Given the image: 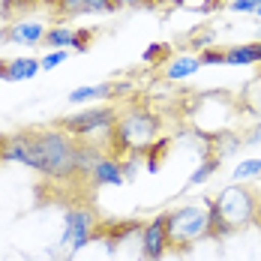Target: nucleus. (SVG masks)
<instances>
[{
  "mask_svg": "<svg viewBox=\"0 0 261 261\" xmlns=\"http://www.w3.org/2000/svg\"><path fill=\"white\" fill-rule=\"evenodd\" d=\"M90 240H96V213L90 207H66L63 213V234L57 240L60 249L81 252Z\"/></svg>",
  "mask_w": 261,
  "mask_h": 261,
  "instance_id": "423d86ee",
  "label": "nucleus"
},
{
  "mask_svg": "<svg viewBox=\"0 0 261 261\" xmlns=\"http://www.w3.org/2000/svg\"><path fill=\"white\" fill-rule=\"evenodd\" d=\"M165 3H168V0H153V6H165Z\"/></svg>",
  "mask_w": 261,
  "mask_h": 261,
  "instance_id": "473e14b6",
  "label": "nucleus"
},
{
  "mask_svg": "<svg viewBox=\"0 0 261 261\" xmlns=\"http://www.w3.org/2000/svg\"><path fill=\"white\" fill-rule=\"evenodd\" d=\"M105 6H108V12H117V9H123V6H120V0H105Z\"/></svg>",
  "mask_w": 261,
  "mask_h": 261,
  "instance_id": "c85d7f7f",
  "label": "nucleus"
},
{
  "mask_svg": "<svg viewBox=\"0 0 261 261\" xmlns=\"http://www.w3.org/2000/svg\"><path fill=\"white\" fill-rule=\"evenodd\" d=\"M198 69H201V57L186 51V54L171 57V60L162 66V79L165 81H186V79H192Z\"/></svg>",
  "mask_w": 261,
  "mask_h": 261,
  "instance_id": "f8f14e48",
  "label": "nucleus"
},
{
  "mask_svg": "<svg viewBox=\"0 0 261 261\" xmlns=\"http://www.w3.org/2000/svg\"><path fill=\"white\" fill-rule=\"evenodd\" d=\"M120 6H132V9H138V6H153V0H120Z\"/></svg>",
  "mask_w": 261,
  "mask_h": 261,
  "instance_id": "bb28decb",
  "label": "nucleus"
},
{
  "mask_svg": "<svg viewBox=\"0 0 261 261\" xmlns=\"http://www.w3.org/2000/svg\"><path fill=\"white\" fill-rule=\"evenodd\" d=\"M159 129H162V120L153 111H147L141 105H132V108L117 114V123L105 135L108 138L105 150H108V156H114V159L141 156L156 141Z\"/></svg>",
  "mask_w": 261,
  "mask_h": 261,
  "instance_id": "7ed1b4c3",
  "label": "nucleus"
},
{
  "mask_svg": "<svg viewBox=\"0 0 261 261\" xmlns=\"http://www.w3.org/2000/svg\"><path fill=\"white\" fill-rule=\"evenodd\" d=\"M117 108L114 105H90L79 114H69V117H60L57 126L63 132H69L72 138H93L99 132H111V126L117 123Z\"/></svg>",
  "mask_w": 261,
  "mask_h": 261,
  "instance_id": "39448f33",
  "label": "nucleus"
},
{
  "mask_svg": "<svg viewBox=\"0 0 261 261\" xmlns=\"http://www.w3.org/2000/svg\"><path fill=\"white\" fill-rule=\"evenodd\" d=\"M219 159H222L219 153H213V156H204V159H201V162H198V168L189 174V180H186V189H189V186H201V183H207L210 177L219 171Z\"/></svg>",
  "mask_w": 261,
  "mask_h": 261,
  "instance_id": "dca6fc26",
  "label": "nucleus"
},
{
  "mask_svg": "<svg viewBox=\"0 0 261 261\" xmlns=\"http://www.w3.org/2000/svg\"><path fill=\"white\" fill-rule=\"evenodd\" d=\"M252 177H261V156H252V159H243L234 165V180L243 183V180H252Z\"/></svg>",
  "mask_w": 261,
  "mask_h": 261,
  "instance_id": "a211bd4d",
  "label": "nucleus"
},
{
  "mask_svg": "<svg viewBox=\"0 0 261 261\" xmlns=\"http://www.w3.org/2000/svg\"><path fill=\"white\" fill-rule=\"evenodd\" d=\"M27 132L30 168L48 180H75L79 177V141L60 126H33Z\"/></svg>",
  "mask_w": 261,
  "mask_h": 261,
  "instance_id": "f257e3e1",
  "label": "nucleus"
},
{
  "mask_svg": "<svg viewBox=\"0 0 261 261\" xmlns=\"http://www.w3.org/2000/svg\"><path fill=\"white\" fill-rule=\"evenodd\" d=\"M204 204H207V237L213 240H225L228 234L261 222V195L243 183L225 186L216 198H207Z\"/></svg>",
  "mask_w": 261,
  "mask_h": 261,
  "instance_id": "f03ea898",
  "label": "nucleus"
},
{
  "mask_svg": "<svg viewBox=\"0 0 261 261\" xmlns=\"http://www.w3.org/2000/svg\"><path fill=\"white\" fill-rule=\"evenodd\" d=\"M69 60V51L66 48H57V51H45L42 57H39V63H42V72H51V69H57V66H63Z\"/></svg>",
  "mask_w": 261,
  "mask_h": 261,
  "instance_id": "aec40b11",
  "label": "nucleus"
},
{
  "mask_svg": "<svg viewBox=\"0 0 261 261\" xmlns=\"http://www.w3.org/2000/svg\"><path fill=\"white\" fill-rule=\"evenodd\" d=\"M258 141H261V126H255V129L246 135V141H243V144H258Z\"/></svg>",
  "mask_w": 261,
  "mask_h": 261,
  "instance_id": "cd10ccee",
  "label": "nucleus"
},
{
  "mask_svg": "<svg viewBox=\"0 0 261 261\" xmlns=\"http://www.w3.org/2000/svg\"><path fill=\"white\" fill-rule=\"evenodd\" d=\"M123 162V177L126 180H132L135 177V171H138V162H135V156H126V159H120Z\"/></svg>",
  "mask_w": 261,
  "mask_h": 261,
  "instance_id": "393cba45",
  "label": "nucleus"
},
{
  "mask_svg": "<svg viewBox=\"0 0 261 261\" xmlns=\"http://www.w3.org/2000/svg\"><path fill=\"white\" fill-rule=\"evenodd\" d=\"M33 6H42V0H15V12H21V9H33Z\"/></svg>",
  "mask_w": 261,
  "mask_h": 261,
  "instance_id": "a878e982",
  "label": "nucleus"
},
{
  "mask_svg": "<svg viewBox=\"0 0 261 261\" xmlns=\"http://www.w3.org/2000/svg\"><path fill=\"white\" fill-rule=\"evenodd\" d=\"M87 183H90V186H123V183H126V177H123V162L105 153V156L93 165Z\"/></svg>",
  "mask_w": 261,
  "mask_h": 261,
  "instance_id": "9b49d317",
  "label": "nucleus"
},
{
  "mask_svg": "<svg viewBox=\"0 0 261 261\" xmlns=\"http://www.w3.org/2000/svg\"><path fill=\"white\" fill-rule=\"evenodd\" d=\"M258 225H261V222H258Z\"/></svg>",
  "mask_w": 261,
  "mask_h": 261,
  "instance_id": "f704fd0d",
  "label": "nucleus"
},
{
  "mask_svg": "<svg viewBox=\"0 0 261 261\" xmlns=\"http://www.w3.org/2000/svg\"><path fill=\"white\" fill-rule=\"evenodd\" d=\"M39 72H42L39 57H30V54H24V57H12V60H9V66H6V79H3V81L21 84V81L36 79Z\"/></svg>",
  "mask_w": 261,
  "mask_h": 261,
  "instance_id": "ddd939ff",
  "label": "nucleus"
},
{
  "mask_svg": "<svg viewBox=\"0 0 261 261\" xmlns=\"http://www.w3.org/2000/svg\"><path fill=\"white\" fill-rule=\"evenodd\" d=\"M168 51H171V48H168L165 42H153L147 51L141 54V60H144V63H162V66H165V57H168Z\"/></svg>",
  "mask_w": 261,
  "mask_h": 261,
  "instance_id": "412c9836",
  "label": "nucleus"
},
{
  "mask_svg": "<svg viewBox=\"0 0 261 261\" xmlns=\"http://www.w3.org/2000/svg\"><path fill=\"white\" fill-rule=\"evenodd\" d=\"M45 30L48 27L42 21H9L6 24V42L9 45H42Z\"/></svg>",
  "mask_w": 261,
  "mask_h": 261,
  "instance_id": "9d476101",
  "label": "nucleus"
},
{
  "mask_svg": "<svg viewBox=\"0 0 261 261\" xmlns=\"http://www.w3.org/2000/svg\"><path fill=\"white\" fill-rule=\"evenodd\" d=\"M255 18H261V6H258V9H255Z\"/></svg>",
  "mask_w": 261,
  "mask_h": 261,
  "instance_id": "72a5a7b5",
  "label": "nucleus"
},
{
  "mask_svg": "<svg viewBox=\"0 0 261 261\" xmlns=\"http://www.w3.org/2000/svg\"><path fill=\"white\" fill-rule=\"evenodd\" d=\"M135 231H141V225L138 222H120V225H111L108 231H105V237L111 240V243H120V240H126V234H135Z\"/></svg>",
  "mask_w": 261,
  "mask_h": 261,
  "instance_id": "6ab92c4d",
  "label": "nucleus"
},
{
  "mask_svg": "<svg viewBox=\"0 0 261 261\" xmlns=\"http://www.w3.org/2000/svg\"><path fill=\"white\" fill-rule=\"evenodd\" d=\"M141 240V255L147 261H159L168 252V231H165V213H159L153 219H147L138 231Z\"/></svg>",
  "mask_w": 261,
  "mask_h": 261,
  "instance_id": "6e6552de",
  "label": "nucleus"
},
{
  "mask_svg": "<svg viewBox=\"0 0 261 261\" xmlns=\"http://www.w3.org/2000/svg\"><path fill=\"white\" fill-rule=\"evenodd\" d=\"M168 147H171V141H168V138H156V141L141 153V156L147 159V171H150V174H156V171H159V159L168 153Z\"/></svg>",
  "mask_w": 261,
  "mask_h": 261,
  "instance_id": "f3484780",
  "label": "nucleus"
},
{
  "mask_svg": "<svg viewBox=\"0 0 261 261\" xmlns=\"http://www.w3.org/2000/svg\"><path fill=\"white\" fill-rule=\"evenodd\" d=\"M123 84L117 81H99V84H81L75 90H69V105H93V102H102V99H114L120 96Z\"/></svg>",
  "mask_w": 261,
  "mask_h": 261,
  "instance_id": "1a4fd4ad",
  "label": "nucleus"
},
{
  "mask_svg": "<svg viewBox=\"0 0 261 261\" xmlns=\"http://www.w3.org/2000/svg\"><path fill=\"white\" fill-rule=\"evenodd\" d=\"M6 42V27H0V45Z\"/></svg>",
  "mask_w": 261,
  "mask_h": 261,
  "instance_id": "7c9ffc66",
  "label": "nucleus"
},
{
  "mask_svg": "<svg viewBox=\"0 0 261 261\" xmlns=\"http://www.w3.org/2000/svg\"><path fill=\"white\" fill-rule=\"evenodd\" d=\"M258 6H261V0H228V9H231V12H243V15H246V12L255 15Z\"/></svg>",
  "mask_w": 261,
  "mask_h": 261,
  "instance_id": "b1692460",
  "label": "nucleus"
},
{
  "mask_svg": "<svg viewBox=\"0 0 261 261\" xmlns=\"http://www.w3.org/2000/svg\"><path fill=\"white\" fill-rule=\"evenodd\" d=\"M60 15H99V12H108L105 0H60L57 6Z\"/></svg>",
  "mask_w": 261,
  "mask_h": 261,
  "instance_id": "2eb2a0df",
  "label": "nucleus"
},
{
  "mask_svg": "<svg viewBox=\"0 0 261 261\" xmlns=\"http://www.w3.org/2000/svg\"><path fill=\"white\" fill-rule=\"evenodd\" d=\"M168 252H189L195 243L207 240V204H180L165 213Z\"/></svg>",
  "mask_w": 261,
  "mask_h": 261,
  "instance_id": "20e7f679",
  "label": "nucleus"
},
{
  "mask_svg": "<svg viewBox=\"0 0 261 261\" xmlns=\"http://www.w3.org/2000/svg\"><path fill=\"white\" fill-rule=\"evenodd\" d=\"M6 66H9V60H3V57H0V81L6 79Z\"/></svg>",
  "mask_w": 261,
  "mask_h": 261,
  "instance_id": "c756f323",
  "label": "nucleus"
},
{
  "mask_svg": "<svg viewBox=\"0 0 261 261\" xmlns=\"http://www.w3.org/2000/svg\"><path fill=\"white\" fill-rule=\"evenodd\" d=\"M168 3H177V6H186V3H189V0H168Z\"/></svg>",
  "mask_w": 261,
  "mask_h": 261,
  "instance_id": "2f4dec72",
  "label": "nucleus"
},
{
  "mask_svg": "<svg viewBox=\"0 0 261 261\" xmlns=\"http://www.w3.org/2000/svg\"><path fill=\"white\" fill-rule=\"evenodd\" d=\"M93 30L90 27H69V24H51L45 30V48L57 51V48H66V51H87L90 42H93Z\"/></svg>",
  "mask_w": 261,
  "mask_h": 261,
  "instance_id": "0eeeda50",
  "label": "nucleus"
},
{
  "mask_svg": "<svg viewBox=\"0 0 261 261\" xmlns=\"http://www.w3.org/2000/svg\"><path fill=\"white\" fill-rule=\"evenodd\" d=\"M225 66H261V42H243L225 48Z\"/></svg>",
  "mask_w": 261,
  "mask_h": 261,
  "instance_id": "4468645a",
  "label": "nucleus"
},
{
  "mask_svg": "<svg viewBox=\"0 0 261 261\" xmlns=\"http://www.w3.org/2000/svg\"><path fill=\"white\" fill-rule=\"evenodd\" d=\"M213 30H201V33H195V36H189V45L192 48H198V51H204V48H213Z\"/></svg>",
  "mask_w": 261,
  "mask_h": 261,
  "instance_id": "5701e85b",
  "label": "nucleus"
},
{
  "mask_svg": "<svg viewBox=\"0 0 261 261\" xmlns=\"http://www.w3.org/2000/svg\"><path fill=\"white\" fill-rule=\"evenodd\" d=\"M201 57V66H225V48H204V51L198 54Z\"/></svg>",
  "mask_w": 261,
  "mask_h": 261,
  "instance_id": "4be33fe9",
  "label": "nucleus"
}]
</instances>
